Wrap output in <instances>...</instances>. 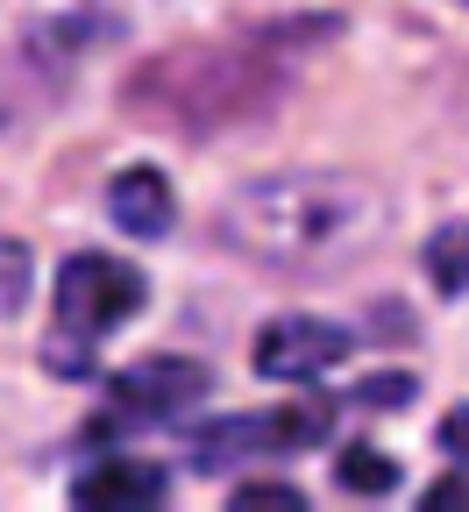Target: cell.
I'll return each mask as SVG.
<instances>
[{
    "mask_svg": "<svg viewBox=\"0 0 469 512\" xmlns=\"http://www.w3.org/2000/svg\"><path fill=\"white\" fill-rule=\"evenodd\" d=\"M441 448H448V456H462V463H469V406H455V413L441 420Z\"/></svg>",
    "mask_w": 469,
    "mask_h": 512,
    "instance_id": "cell-15",
    "label": "cell"
},
{
    "mask_svg": "<svg viewBox=\"0 0 469 512\" xmlns=\"http://www.w3.org/2000/svg\"><path fill=\"white\" fill-rule=\"evenodd\" d=\"M0 121H8V107H0Z\"/></svg>",
    "mask_w": 469,
    "mask_h": 512,
    "instance_id": "cell-16",
    "label": "cell"
},
{
    "mask_svg": "<svg viewBox=\"0 0 469 512\" xmlns=\"http://www.w3.org/2000/svg\"><path fill=\"white\" fill-rule=\"evenodd\" d=\"M29 278H36L29 249H22V242H0V313H22V299H29Z\"/></svg>",
    "mask_w": 469,
    "mask_h": 512,
    "instance_id": "cell-12",
    "label": "cell"
},
{
    "mask_svg": "<svg viewBox=\"0 0 469 512\" xmlns=\"http://www.w3.org/2000/svg\"><path fill=\"white\" fill-rule=\"evenodd\" d=\"M356 349V335L342 328V320H313V313H285L271 320V328L256 335V377H278V384H306L320 370H334Z\"/></svg>",
    "mask_w": 469,
    "mask_h": 512,
    "instance_id": "cell-3",
    "label": "cell"
},
{
    "mask_svg": "<svg viewBox=\"0 0 469 512\" xmlns=\"http://www.w3.org/2000/svg\"><path fill=\"white\" fill-rule=\"evenodd\" d=\"M207 363H192V356H143V363H128V370H114V406L121 413H136V420H171V413H185V406H199L207 399Z\"/></svg>",
    "mask_w": 469,
    "mask_h": 512,
    "instance_id": "cell-4",
    "label": "cell"
},
{
    "mask_svg": "<svg viewBox=\"0 0 469 512\" xmlns=\"http://www.w3.org/2000/svg\"><path fill=\"white\" fill-rule=\"evenodd\" d=\"M43 363L57 377H93V335H79V328H64V320H57V335L43 342Z\"/></svg>",
    "mask_w": 469,
    "mask_h": 512,
    "instance_id": "cell-10",
    "label": "cell"
},
{
    "mask_svg": "<svg viewBox=\"0 0 469 512\" xmlns=\"http://www.w3.org/2000/svg\"><path fill=\"white\" fill-rule=\"evenodd\" d=\"M143 299H150L143 271L121 264V256H64V271H57V320L93 342L128 328L143 313Z\"/></svg>",
    "mask_w": 469,
    "mask_h": 512,
    "instance_id": "cell-2",
    "label": "cell"
},
{
    "mask_svg": "<svg viewBox=\"0 0 469 512\" xmlns=\"http://www.w3.org/2000/svg\"><path fill=\"white\" fill-rule=\"evenodd\" d=\"M334 477H342L356 498H391V484H398V463L384 456V448H370V441H356V448H342V463H334Z\"/></svg>",
    "mask_w": 469,
    "mask_h": 512,
    "instance_id": "cell-8",
    "label": "cell"
},
{
    "mask_svg": "<svg viewBox=\"0 0 469 512\" xmlns=\"http://www.w3.org/2000/svg\"><path fill=\"white\" fill-rule=\"evenodd\" d=\"M214 235L235 256L278 271H320V264H356V256L384 235V192L356 171H271V178H242Z\"/></svg>",
    "mask_w": 469,
    "mask_h": 512,
    "instance_id": "cell-1",
    "label": "cell"
},
{
    "mask_svg": "<svg viewBox=\"0 0 469 512\" xmlns=\"http://www.w3.org/2000/svg\"><path fill=\"white\" fill-rule=\"evenodd\" d=\"M107 214H114L121 235H136V242L171 235V221H178L171 178H164L157 164H128V171H114V185H107Z\"/></svg>",
    "mask_w": 469,
    "mask_h": 512,
    "instance_id": "cell-5",
    "label": "cell"
},
{
    "mask_svg": "<svg viewBox=\"0 0 469 512\" xmlns=\"http://www.w3.org/2000/svg\"><path fill=\"white\" fill-rule=\"evenodd\" d=\"M164 498H171V484L157 463H100L72 484V505H86V512H157Z\"/></svg>",
    "mask_w": 469,
    "mask_h": 512,
    "instance_id": "cell-6",
    "label": "cell"
},
{
    "mask_svg": "<svg viewBox=\"0 0 469 512\" xmlns=\"http://www.w3.org/2000/svg\"><path fill=\"white\" fill-rule=\"evenodd\" d=\"M356 399H363V406H406V399H413V377H398V370H391V377H370Z\"/></svg>",
    "mask_w": 469,
    "mask_h": 512,
    "instance_id": "cell-14",
    "label": "cell"
},
{
    "mask_svg": "<svg viewBox=\"0 0 469 512\" xmlns=\"http://www.w3.org/2000/svg\"><path fill=\"white\" fill-rule=\"evenodd\" d=\"M427 278H434V292L441 299H455V292H469V228H441L434 242H427Z\"/></svg>",
    "mask_w": 469,
    "mask_h": 512,
    "instance_id": "cell-9",
    "label": "cell"
},
{
    "mask_svg": "<svg viewBox=\"0 0 469 512\" xmlns=\"http://www.w3.org/2000/svg\"><path fill=\"white\" fill-rule=\"evenodd\" d=\"M327 420H334L327 399H299V406H285V413L263 420V448H278V456H292V448H320L327 441Z\"/></svg>",
    "mask_w": 469,
    "mask_h": 512,
    "instance_id": "cell-7",
    "label": "cell"
},
{
    "mask_svg": "<svg viewBox=\"0 0 469 512\" xmlns=\"http://www.w3.org/2000/svg\"><path fill=\"white\" fill-rule=\"evenodd\" d=\"M420 512H469V477H462V470H448V477L420 498Z\"/></svg>",
    "mask_w": 469,
    "mask_h": 512,
    "instance_id": "cell-13",
    "label": "cell"
},
{
    "mask_svg": "<svg viewBox=\"0 0 469 512\" xmlns=\"http://www.w3.org/2000/svg\"><path fill=\"white\" fill-rule=\"evenodd\" d=\"M228 505L235 512H306V491L299 484H235Z\"/></svg>",
    "mask_w": 469,
    "mask_h": 512,
    "instance_id": "cell-11",
    "label": "cell"
},
{
    "mask_svg": "<svg viewBox=\"0 0 469 512\" xmlns=\"http://www.w3.org/2000/svg\"><path fill=\"white\" fill-rule=\"evenodd\" d=\"M462 8H469V0H462Z\"/></svg>",
    "mask_w": 469,
    "mask_h": 512,
    "instance_id": "cell-17",
    "label": "cell"
}]
</instances>
